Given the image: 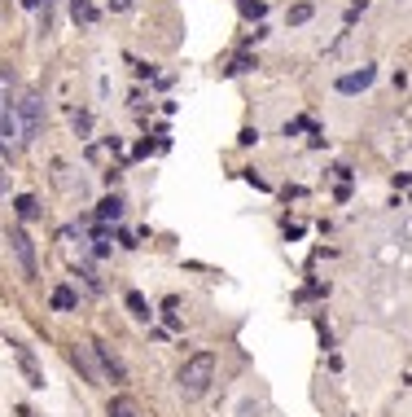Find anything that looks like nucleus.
I'll return each instance as SVG.
<instances>
[{
    "label": "nucleus",
    "mask_w": 412,
    "mask_h": 417,
    "mask_svg": "<svg viewBox=\"0 0 412 417\" xmlns=\"http://www.w3.org/2000/svg\"><path fill=\"white\" fill-rule=\"evenodd\" d=\"M88 128H92V119H88V114H75V132L83 136V132H88Z\"/></svg>",
    "instance_id": "17"
},
{
    "label": "nucleus",
    "mask_w": 412,
    "mask_h": 417,
    "mask_svg": "<svg viewBox=\"0 0 412 417\" xmlns=\"http://www.w3.org/2000/svg\"><path fill=\"white\" fill-rule=\"evenodd\" d=\"M92 352H96V360H101V365H105V374H110V378H114V383H123V378H127V374H123V365H119V360H114V356H110V347H105V343H92Z\"/></svg>",
    "instance_id": "7"
},
{
    "label": "nucleus",
    "mask_w": 412,
    "mask_h": 417,
    "mask_svg": "<svg viewBox=\"0 0 412 417\" xmlns=\"http://www.w3.org/2000/svg\"><path fill=\"white\" fill-rule=\"evenodd\" d=\"M373 79H378V70H373V66H360V70H351V75H338L333 88L342 92V97H351V92H364Z\"/></svg>",
    "instance_id": "5"
},
{
    "label": "nucleus",
    "mask_w": 412,
    "mask_h": 417,
    "mask_svg": "<svg viewBox=\"0 0 412 417\" xmlns=\"http://www.w3.org/2000/svg\"><path fill=\"white\" fill-rule=\"evenodd\" d=\"M132 5V0H110V9H127Z\"/></svg>",
    "instance_id": "20"
},
{
    "label": "nucleus",
    "mask_w": 412,
    "mask_h": 417,
    "mask_svg": "<svg viewBox=\"0 0 412 417\" xmlns=\"http://www.w3.org/2000/svg\"><path fill=\"white\" fill-rule=\"evenodd\" d=\"M18 145V119L14 105H9V70L0 66V150H14Z\"/></svg>",
    "instance_id": "3"
},
{
    "label": "nucleus",
    "mask_w": 412,
    "mask_h": 417,
    "mask_svg": "<svg viewBox=\"0 0 412 417\" xmlns=\"http://www.w3.org/2000/svg\"><path fill=\"white\" fill-rule=\"evenodd\" d=\"M96 216H101V220H114V224H119V216H123V202H119V198H105Z\"/></svg>",
    "instance_id": "14"
},
{
    "label": "nucleus",
    "mask_w": 412,
    "mask_h": 417,
    "mask_svg": "<svg viewBox=\"0 0 412 417\" xmlns=\"http://www.w3.org/2000/svg\"><path fill=\"white\" fill-rule=\"evenodd\" d=\"M53 307H57V312H75V307H79V294L66 290V285H57V290H53Z\"/></svg>",
    "instance_id": "9"
},
{
    "label": "nucleus",
    "mask_w": 412,
    "mask_h": 417,
    "mask_svg": "<svg viewBox=\"0 0 412 417\" xmlns=\"http://www.w3.org/2000/svg\"><path fill=\"white\" fill-rule=\"evenodd\" d=\"M9 194V176H5V159H0V198Z\"/></svg>",
    "instance_id": "19"
},
{
    "label": "nucleus",
    "mask_w": 412,
    "mask_h": 417,
    "mask_svg": "<svg viewBox=\"0 0 412 417\" xmlns=\"http://www.w3.org/2000/svg\"><path fill=\"white\" fill-rule=\"evenodd\" d=\"M70 360H75V365L83 369V378H88V383H96V369H92V360H88V352H83V347L70 352Z\"/></svg>",
    "instance_id": "13"
},
{
    "label": "nucleus",
    "mask_w": 412,
    "mask_h": 417,
    "mask_svg": "<svg viewBox=\"0 0 412 417\" xmlns=\"http://www.w3.org/2000/svg\"><path fill=\"white\" fill-rule=\"evenodd\" d=\"M241 14H246V18H263V14H268V5H263V0H241Z\"/></svg>",
    "instance_id": "16"
},
{
    "label": "nucleus",
    "mask_w": 412,
    "mask_h": 417,
    "mask_svg": "<svg viewBox=\"0 0 412 417\" xmlns=\"http://www.w3.org/2000/svg\"><path fill=\"white\" fill-rule=\"evenodd\" d=\"M14 119H18V141H22V145H31V141L40 136V128H44V101H40V92H22L18 105H14Z\"/></svg>",
    "instance_id": "2"
},
{
    "label": "nucleus",
    "mask_w": 412,
    "mask_h": 417,
    "mask_svg": "<svg viewBox=\"0 0 412 417\" xmlns=\"http://www.w3.org/2000/svg\"><path fill=\"white\" fill-rule=\"evenodd\" d=\"M9 246H14L22 272H27V277H35V272H40V264H35V242L27 237V229H9Z\"/></svg>",
    "instance_id": "4"
},
{
    "label": "nucleus",
    "mask_w": 412,
    "mask_h": 417,
    "mask_svg": "<svg viewBox=\"0 0 412 417\" xmlns=\"http://www.w3.org/2000/svg\"><path fill=\"white\" fill-rule=\"evenodd\" d=\"M311 14H316V5H311V0H302V5H294L285 14V22H289V27H302V22H311Z\"/></svg>",
    "instance_id": "10"
},
{
    "label": "nucleus",
    "mask_w": 412,
    "mask_h": 417,
    "mask_svg": "<svg viewBox=\"0 0 412 417\" xmlns=\"http://www.w3.org/2000/svg\"><path fill=\"white\" fill-rule=\"evenodd\" d=\"M14 211H18V220H35V216H40V202H35L31 194H22V198L14 202Z\"/></svg>",
    "instance_id": "11"
},
{
    "label": "nucleus",
    "mask_w": 412,
    "mask_h": 417,
    "mask_svg": "<svg viewBox=\"0 0 412 417\" xmlns=\"http://www.w3.org/2000/svg\"><path fill=\"white\" fill-rule=\"evenodd\" d=\"M105 417H141V413H136V404H132V400H110V413H105Z\"/></svg>",
    "instance_id": "15"
},
{
    "label": "nucleus",
    "mask_w": 412,
    "mask_h": 417,
    "mask_svg": "<svg viewBox=\"0 0 412 417\" xmlns=\"http://www.w3.org/2000/svg\"><path fill=\"white\" fill-rule=\"evenodd\" d=\"M211 378H215V356L211 352H193L185 365H180V396L185 400H202L211 391Z\"/></svg>",
    "instance_id": "1"
},
{
    "label": "nucleus",
    "mask_w": 412,
    "mask_h": 417,
    "mask_svg": "<svg viewBox=\"0 0 412 417\" xmlns=\"http://www.w3.org/2000/svg\"><path fill=\"white\" fill-rule=\"evenodd\" d=\"M127 312L136 316V321H150V316H154V312H150V303H145V294H136V290L127 294Z\"/></svg>",
    "instance_id": "12"
},
{
    "label": "nucleus",
    "mask_w": 412,
    "mask_h": 417,
    "mask_svg": "<svg viewBox=\"0 0 412 417\" xmlns=\"http://www.w3.org/2000/svg\"><path fill=\"white\" fill-rule=\"evenodd\" d=\"M14 356H18L22 374H27V383H31V387H44V374H40V365H35V356H31V347H22V343H14Z\"/></svg>",
    "instance_id": "6"
},
{
    "label": "nucleus",
    "mask_w": 412,
    "mask_h": 417,
    "mask_svg": "<svg viewBox=\"0 0 412 417\" xmlns=\"http://www.w3.org/2000/svg\"><path fill=\"white\" fill-rule=\"evenodd\" d=\"M250 66H254V62H250V57H237V62H233V66H228V70H233V75H241V70H250Z\"/></svg>",
    "instance_id": "18"
},
{
    "label": "nucleus",
    "mask_w": 412,
    "mask_h": 417,
    "mask_svg": "<svg viewBox=\"0 0 412 417\" xmlns=\"http://www.w3.org/2000/svg\"><path fill=\"white\" fill-rule=\"evenodd\" d=\"M70 14H75V22H83V27H92V22L101 18V14H96V5H92V0H70Z\"/></svg>",
    "instance_id": "8"
}]
</instances>
